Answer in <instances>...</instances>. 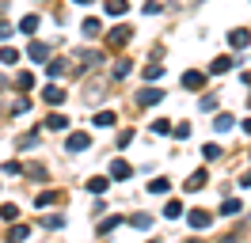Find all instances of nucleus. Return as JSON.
<instances>
[{
    "label": "nucleus",
    "instance_id": "nucleus-3",
    "mask_svg": "<svg viewBox=\"0 0 251 243\" xmlns=\"http://www.w3.org/2000/svg\"><path fill=\"white\" fill-rule=\"evenodd\" d=\"M88 145H92V137H88V133H69V141H65V148H69V152H84Z\"/></svg>",
    "mask_w": 251,
    "mask_h": 243
},
{
    "label": "nucleus",
    "instance_id": "nucleus-18",
    "mask_svg": "<svg viewBox=\"0 0 251 243\" xmlns=\"http://www.w3.org/2000/svg\"><path fill=\"white\" fill-rule=\"evenodd\" d=\"M103 8H107V15H126V8H129V4H126V0H107Z\"/></svg>",
    "mask_w": 251,
    "mask_h": 243
},
{
    "label": "nucleus",
    "instance_id": "nucleus-11",
    "mask_svg": "<svg viewBox=\"0 0 251 243\" xmlns=\"http://www.w3.org/2000/svg\"><path fill=\"white\" fill-rule=\"evenodd\" d=\"M76 57H80V69H92V65H103V57H99V53H92V49H80Z\"/></svg>",
    "mask_w": 251,
    "mask_h": 243
},
{
    "label": "nucleus",
    "instance_id": "nucleus-34",
    "mask_svg": "<svg viewBox=\"0 0 251 243\" xmlns=\"http://www.w3.org/2000/svg\"><path fill=\"white\" fill-rule=\"evenodd\" d=\"M129 141H133V129H122V133H118V148H126Z\"/></svg>",
    "mask_w": 251,
    "mask_h": 243
},
{
    "label": "nucleus",
    "instance_id": "nucleus-4",
    "mask_svg": "<svg viewBox=\"0 0 251 243\" xmlns=\"http://www.w3.org/2000/svg\"><path fill=\"white\" fill-rule=\"evenodd\" d=\"M202 84H205V73H194V69L183 73V88L187 91H202Z\"/></svg>",
    "mask_w": 251,
    "mask_h": 243
},
{
    "label": "nucleus",
    "instance_id": "nucleus-25",
    "mask_svg": "<svg viewBox=\"0 0 251 243\" xmlns=\"http://www.w3.org/2000/svg\"><path fill=\"white\" fill-rule=\"evenodd\" d=\"M31 145H38V129H31V133L19 137V148H31Z\"/></svg>",
    "mask_w": 251,
    "mask_h": 243
},
{
    "label": "nucleus",
    "instance_id": "nucleus-40",
    "mask_svg": "<svg viewBox=\"0 0 251 243\" xmlns=\"http://www.w3.org/2000/svg\"><path fill=\"white\" fill-rule=\"evenodd\" d=\"M76 4H92V0H76Z\"/></svg>",
    "mask_w": 251,
    "mask_h": 243
},
{
    "label": "nucleus",
    "instance_id": "nucleus-26",
    "mask_svg": "<svg viewBox=\"0 0 251 243\" xmlns=\"http://www.w3.org/2000/svg\"><path fill=\"white\" fill-rule=\"evenodd\" d=\"M149 194H168V179H152L149 182Z\"/></svg>",
    "mask_w": 251,
    "mask_h": 243
},
{
    "label": "nucleus",
    "instance_id": "nucleus-7",
    "mask_svg": "<svg viewBox=\"0 0 251 243\" xmlns=\"http://www.w3.org/2000/svg\"><path fill=\"white\" fill-rule=\"evenodd\" d=\"M80 30H84V38H99V34H103V23H99V19H84V23H80Z\"/></svg>",
    "mask_w": 251,
    "mask_h": 243
},
{
    "label": "nucleus",
    "instance_id": "nucleus-16",
    "mask_svg": "<svg viewBox=\"0 0 251 243\" xmlns=\"http://www.w3.org/2000/svg\"><path fill=\"white\" fill-rule=\"evenodd\" d=\"M107 182L110 179H99V175H95V179H88L84 186H88V194H103V190H107Z\"/></svg>",
    "mask_w": 251,
    "mask_h": 243
},
{
    "label": "nucleus",
    "instance_id": "nucleus-6",
    "mask_svg": "<svg viewBox=\"0 0 251 243\" xmlns=\"http://www.w3.org/2000/svg\"><path fill=\"white\" fill-rule=\"evenodd\" d=\"M228 42H232V49H244V46H251V30L236 27L232 34H228Z\"/></svg>",
    "mask_w": 251,
    "mask_h": 243
},
{
    "label": "nucleus",
    "instance_id": "nucleus-24",
    "mask_svg": "<svg viewBox=\"0 0 251 243\" xmlns=\"http://www.w3.org/2000/svg\"><path fill=\"white\" fill-rule=\"evenodd\" d=\"M16 217H19V209L12 205V201H8V205H0V220H16Z\"/></svg>",
    "mask_w": 251,
    "mask_h": 243
},
{
    "label": "nucleus",
    "instance_id": "nucleus-33",
    "mask_svg": "<svg viewBox=\"0 0 251 243\" xmlns=\"http://www.w3.org/2000/svg\"><path fill=\"white\" fill-rule=\"evenodd\" d=\"M129 224H133V228H149V224H152V217H145V213H137V217H133Z\"/></svg>",
    "mask_w": 251,
    "mask_h": 243
},
{
    "label": "nucleus",
    "instance_id": "nucleus-12",
    "mask_svg": "<svg viewBox=\"0 0 251 243\" xmlns=\"http://www.w3.org/2000/svg\"><path fill=\"white\" fill-rule=\"evenodd\" d=\"M129 34H133L129 27H114V30H110V46H126V42H129Z\"/></svg>",
    "mask_w": 251,
    "mask_h": 243
},
{
    "label": "nucleus",
    "instance_id": "nucleus-31",
    "mask_svg": "<svg viewBox=\"0 0 251 243\" xmlns=\"http://www.w3.org/2000/svg\"><path fill=\"white\" fill-rule=\"evenodd\" d=\"M202 156H205V160H217V156H221V148L213 145V141H209V145H202Z\"/></svg>",
    "mask_w": 251,
    "mask_h": 243
},
{
    "label": "nucleus",
    "instance_id": "nucleus-17",
    "mask_svg": "<svg viewBox=\"0 0 251 243\" xmlns=\"http://www.w3.org/2000/svg\"><path fill=\"white\" fill-rule=\"evenodd\" d=\"M205 179H209L205 171H194V175L187 179V190H202V186H205Z\"/></svg>",
    "mask_w": 251,
    "mask_h": 243
},
{
    "label": "nucleus",
    "instance_id": "nucleus-5",
    "mask_svg": "<svg viewBox=\"0 0 251 243\" xmlns=\"http://www.w3.org/2000/svg\"><path fill=\"white\" fill-rule=\"evenodd\" d=\"M129 175H133V167L126 164V160H114V164H110V179L126 182V179H129Z\"/></svg>",
    "mask_w": 251,
    "mask_h": 243
},
{
    "label": "nucleus",
    "instance_id": "nucleus-2",
    "mask_svg": "<svg viewBox=\"0 0 251 243\" xmlns=\"http://www.w3.org/2000/svg\"><path fill=\"white\" fill-rule=\"evenodd\" d=\"M42 99H46L50 106H61V103H65V88H57V84H46V88H42Z\"/></svg>",
    "mask_w": 251,
    "mask_h": 243
},
{
    "label": "nucleus",
    "instance_id": "nucleus-10",
    "mask_svg": "<svg viewBox=\"0 0 251 243\" xmlns=\"http://www.w3.org/2000/svg\"><path fill=\"white\" fill-rule=\"evenodd\" d=\"M38 23H42L38 15H23V19H19V27H16V30H23V34H31V38H34V30H38Z\"/></svg>",
    "mask_w": 251,
    "mask_h": 243
},
{
    "label": "nucleus",
    "instance_id": "nucleus-29",
    "mask_svg": "<svg viewBox=\"0 0 251 243\" xmlns=\"http://www.w3.org/2000/svg\"><path fill=\"white\" fill-rule=\"evenodd\" d=\"M152 133H172V122H168V118H156V122H152Z\"/></svg>",
    "mask_w": 251,
    "mask_h": 243
},
{
    "label": "nucleus",
    "instance_id": "nucleus-38",
    "mask_svg": "<svg viewBox=\"0 0 251 243\" xmlns=\"http://www.w3.org/2000/svg\"><path fill=\"white\" fill-rule=\"evenodd\" d=\"M240 186H244V190L251 186V171H248V175H240Z\"/></svg>",
    "mask_w": 251,
    "mask_h": 243
},
{
    "label": "nucleus",
    "instance_id": "nucleus-20",
    "mask_svg": "<svg viewBox=\"0 0 251 243\" xmlns=\"http://www.w3.org/2000/svg\"><path fill=\"white\" fill-rule=\"evenodd\" d=\"M160 76H164V65H160V61L145 65V80H160Z\"/></svg>",
    "mask_w": 251,
    "mask_h": 243
},
{
    "label": "nucleus",
    "instance_id": "nucleus-36",
    "mask_svg": "<svg viewBox=\"0 0 251 243\" xmlns=\"http://www.w3.org/2000/svg\"><path fill=\"white\" fill-rule=\"evenodd\" d=\"M61 224H65L61 217H46V220H42V228H61Z\"/></svg>",
    "mask_w": 251,
    "mask_h": 243
},
{
    "label": "nucleus",
    "instance_id": "nucleus-32",
    "mask_svg": "<svg viewBox=\"0 0 251 243\" xmlns=\"http://www.w3.org/2000/svg\"><path fill=\"white\" fill-rule=\"evenodd\" d=\"M179 213H183V205H179V201H168V205H164V217H172V220L179 217Z\"/></svg>",
    "mask_w": 251,
    "mask_h": 243
},
{
    "label": "nucleus",
    "instance_id": "nucleus-23",
    "mask_svg": "<svg viewBox=\"0 0 251 243\" xmlns=\"http://www.w3.org/2000/svg\"><path fill=\"white\" fill-rule=\"evenodd\" d=\"M65 122H69L65 114H50V118H46V129H65Z\"/></svg>",
    "mask_w": 251,
    "mask_h": 243
},
{
    "label": "nucleus",
    "instance_id": "nucleus-8",
    "mask_svg": "<svg viewBox=\"0 0 251 243\" xmlns=\"http://www.w3.org/2000/svg\"><path fill=\"white\" fill-rule=\"evenodd\" d=\"M46 53H50L46 42H31V49H27V57H31L34 65H42V61H46Z\"/></svg>",
    "mask_w": 251,
    "mask_h": 243
},
{
    "label": "nucleus",
    "instance_id": "nucleus-22",
    "mask_svg": "<svg viewBox=\"0 0 251 243\" xmlns=\"http://www.w3.org/2000/svg\"><path fill=\"white\" fill-rule=\"evenodd\" d=\"M129 73H133V61H129V57L114 65V76H118V80H122V76H129Z\"/></svg>",
    "mask_w": 251,
    "mask_h": 243
},
{
    "label": "nucleus",
    "instance_id": "nucleus-9",
    "mask_svg": "<svg viewBox=\"0 0 251 243\" xmlns=\"http://www.w3.org/2000/svg\"><path fill=\"white\" fill-rule=\"evenodd\" d=\"M160 99H164V91H160V88H145L141 95H137V103H141V106H152V103H160Z\"/></svg>",
    "mask_w": 251,
    "mask_h": 243
},
{
    "label": "nucleus",
    "instance_id": "nucleus-35",
    "mask_svg": "<svg viewBox=\"0 0 251 243\" xmlns=\"http://www.w3.org/2000/svg\"><path fill=\"white\" fill-rule=\"evenodd\" d=\"M31 84H34V76H31V73H19V88L27 91V88H31Z\"/></svg>",
    "mask_w": 251,
    "mask_h": 243
},
{
    "label": "nucleus",
    "instance_id": "nucleus-13",
    "mask_svg": "<svg viewBox=\"0 0 251 243\" xmlns=\"http://www.w3.org/2000/svg\"><path fill=\"white\" fill-rule=\"evenodd\" d=\"M232 65H236V57H213V65H209V73H228V69H232Z\"/></svg>",
    "mask_w": 251,
    "mask_h": 243
},
{
    "label": "nucleus",
    "instance_id": "nucleus-39",
    "mask_svg": "<svg viewBox=\"0 0 251 243\" xmlns=\"http://www.w3.org/2000/svg\"><path fill=\"white\" fill-rule=\"evenodd\" d=\"M240 129H244V133H251V118H244V125H240Z\"/></svg>",
    "mask_w": 251,
    "mask_h": 243
},
{
    "label": "nucleus",
    "instance_id": "nucleus-30",
    "mask_svg": "<svg viewBox=\"0 0 251 243\" xmlns=\"http://www.w3.org/2000/svg\"><path fill=\"white\" fill-rule=\"evenodd\" d=\"M118 220H122V217H110V220H103V224H99V236H107V232H114V228H118Z\"/></svg>",
    "mask_w": 251,
    "mask_h": 243
},
{
    "label": "nucleus",
    "instance_id": "nucleus-28",
    "mask_svg": "<svg viewBox=\"0 0 251 243\" xmlns=\"http://www.w3.org/2000/svg\"><path fill=\"white\" fill-rule=\"evenodd\" d=\"M221 213H225V217H236V213H240V201H236V197H228V201L221 205Z\"/></svg>",
    "mask_w": 251,
    "mask_h": 243
},
{
    "label": "nucleus",
    "instance_id": "nucleus-21",
    "mask_svg": "<svg viewBox=\"0 0 251 243\" xmlns=\"http://www.w3.org/2000/svg\"><path fill=\"white\" fill-rule=\"evenodd\" d=\"M16 61H19V53L12 49V46H4V49H0V65H16Z\"/></svg>",
    "mask_w": 251,
    "mask_h": 243
},
{
    "label": "nucleus",
    "instance_id": "nucleus-27",
    "mask_svg": "<svg viewBox=\"0 0 251 243\" xmlns=\"http://www.w3.org/2000/svg\"><path fill=\"white\" fill-rule=\"evenodd\" d=\"M8 236H12V240H16V243H23V240H27V236H31V228L16 224V228H12V232H8Z\"/></svg>",
    "mask_w": 251,
    "mask_h": 243
},
{
    "label": "nucleus",
    "instance_id": "nucleus-19",
    "mask_svg": "<svg viewBox=\"0 0 251 243\" xmlns=\"http://www.w3.org/2000/svg\"><path fill=\"white\" fill-rule=\"evenodd\" d=\"M46 73H50V76H65V73H69V61H50Z\"/></svg>",
    "mask_w": 251,
    "mask_h": 243
},
{
    "label": "nucleus",
    "instance_id": "nucleus-14",
    "mask_svg": "<svg viewBox=\"0 0 251 243\" xmlns=\"http://www.w3.org/2000/svg\"><path fill=\"white\" fill-rule=\"evenodd\" d=\"M232 125H236V122H232V114H217V118H213V129H217V133H228Z\"/></svg>",
    "mask_w": 251,
    "mask_h": 243
},
{
    "label": "nucleus",
    "instance_id": "nucleus-1",
    "mask_svg": "<svg viewBox=\"0 0 251 243\" xmlns=\"http://www.w3.org/2000/svg\"><path fill=\"white\" fill-rule=\"evenodd\" d=\"M187 224L202 232V228H209V224H213V213H205V209H190V213H187Z\"/></svg>",
    "mask_w": 251,
    "mask_h": 243
},
{
    "label": "nucleus",
    "instance_id": "nucleus-15",
    "mask_svg": "<svg viewBox=\"0 0 251 243\" xmlns=\"http://www.w3.org/2000/svg\"><path fill=\"white\" fill-rule=\"evenodd\" d=\"M114 118H118V114H114V110H99V114H95V125H103V129H107V125H114Z\"/></svg>",
    "mask_w": 251,
    "mask_h": 243
},
{
    "label": "nucleus",
    "instance_id": "nucleus-37",
    "mask_svg": "<svg viewBox=\"0 0 251 243\" xmlns=\"http://www.w3.org/2000/svg\"><path fill=\"white\" fill-rule=\"evenodd\" d=\"M16 27H8V23H0V42H8V34H12Z\"/></svg>",
    "mask_w": 251,
    "mask_h": 243
}]
</instances>
